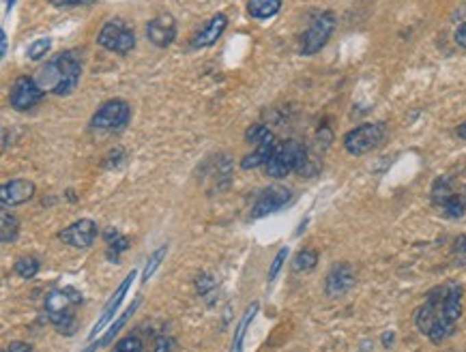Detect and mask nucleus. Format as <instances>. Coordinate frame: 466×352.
I'll return each mask as SVG.
<instances>
[{"mask_svg":"<svg viewBox=\"0 0 466 352\" xmlns=\"http://www.w3.org/2000/svg\"><path fill=\"white\" fill-rule=\"evenodd\" d=\"M82 77V62L75 52L67 50L52 56L45 65L35 73V79L45 92H52L56 97H67L71 95Z\"/></svg>","mask_w":466,"mask_h":352,"instance_id":"obj_1","label":"nucleus"},{"mask_svg":"<svg viewBox=\"0 0 466 352\" xmlns=\"http://www.w3.org/2000/svg\"><path fill=\"white\" fill-rule=\"evenodd\" d=\"M308 162V151L297 140L278 142V149L267 164V174L271 179H286L288 174L301 172V168Z\"/></svg>","mask_w":466,"mask_h":352,"instance_id":"obj_2","label":"nucleus"},{"mask_svg":"<svg viewBox=\"0 0 466 352\" xmlns=\"http://www.w3.org/2000/svg\"><path fill=\"white\" fill-rule=\"evenodd\" d=\"M384 136H387V127H384V123H363L344 136V149L350 155L361 157L365 153H372L374 149H378L384 142Z\"/></svg>","mask_w":466,"mask_h":352,"instance_id":"obj_3","label":"nucleus"},{"mask_svg":"<svg viewBox=\"0 0 466 352\" xmlns=\"http://www.w3.org/2000/svg\"><path fill=\"white\" fill-rule=\"evenodd\" d=\"M333 30H335V15L331 11L318 13L316 18L312 20L310 28L305 30L303 37H301V47H299L301 54L303 56H314V54H318L329 43Z\"/></svg>","mask_w":466,"mask_h":352,"instance_id":"obj_4","label":"nucleus"},{"mask_svg":"<svg viewBox=\"0 0 466 352\" xmlns=\"http://www.w3.org/2000/svg\"><path fill=\"white\" fill-rule=\"evenodd\" d=\"M97 43L108 52L127 56L136 47V33L123 20H110L97 35Z\"/></svg>","mask_w":466,"mask_h":352,"instance_id":"obj_5","label":"nucleus"},{"mask_svg":"<svg viewBox=\"0 0 466 352\" xmlns=\"http://www.w3.org/2000/svg\"><path fill=\"white\" fill-rule=\"evenodd\" d=\"M132 118V105L125 99H110L99 105L90 118V127L99 131H116L130 123Z\"/></svg>","mask_w":466,"mask_h":352,"instance_id":"obj_6","label":"nucleus"},{"mask_svg":"<svg viewBox=\"0 0 466 352\" xmlns=\"http://www.w3.org/2000/svg\"><path fill=\"white\" fill-rule=\"evenodd\" d=\"M45 97V90L39 86V82L35 77H18L11 86V92H9V103L13 110L18 112H24V110H30L35 108L37 103H41V99Z\"/></svg>","mask_w":466,"mask_h":352,"instance_id":"obj_7","label":"nucleus"},{"mask_svg":"<svg viewBox=\"0 0 466 352\" xmlns=\"http://www.w3.org/2000/svg\"><path fill=\"white\" fill-rule=\"evenodd\" d=\"M58 238L73 249H86L95 243V238H97V223L93 219H77L71 226L62 228L58 232Z\"/></svg>","mask_w":466,"mask_h":352,"instance_id":"obj_8","label":"nucleus"},{"mask_svg":"<svg viewBox=\"0 0 466 352\" xmlns=\"http://www.w3.org/2000/svg\"><path fill=\"white\" fill-rule=\"evenodd\" d=\"M136 275H138V271H132V273L123 279V284L116 288V292L112 294V299L106 303V307H103V312H101L99 320H97V323H95V327H93V329H90V333H88V342H95V338H97V335H99V333H101V331H103L110 323H112V320H114V316H116V312H119V307H121V303L125 301L127 292H130V288H132V284H134Z\"/></svg>","mask_w":466,"mask_h":352,"instance_id":"obj_9","label":"nucleus"},{"mask_svg":"<svg viewBox=\"0 0 466 352\" xmlns=\"http://www.w3.org/2000/svg\"><path fill=\"white\" fill-rule=\"evenodd\" d=\"M355 268H352L348 262H337L325 279V292L331 299L344 297L346 292H350L355 288Z\"/></svg>","mask_w":466,"mask_h":352,"instance_id":"obj_10","label":"nucleus"},{"mask_svg":"<svg viewBox=\"0 0 466 352\" xmlns=\"http://www.w3.org/2000/svg\"><path fill=\"white\" fill-rule=\"evenodd\" d=\"M147 39L155 45V47H170L176 39V20L172 18L170 13H159L147 24Z\"/></svg>","mask_w":466,"mask_h":352,"instance_id":"obj_11","label":"nucleus"},{"mask_svg":"<svg viewBox=\"0 0 466 352\" xmlns=\"http://www.w3.org/2000/svg\"><path fill=\"white\" fill-rule=\"evenodd\" d=\"M293 200V191L286 189V187H273V189H267L265 194L256 200L254 209H252V217L254 219H260V217H267V215H273L278 213L280 209H284V206Z\"/></svg>","mask_w":466,"mask_h":352,"instance_id":"obj_12","label":"nucleus"},{"mask_svg":"<svg viewBox=\"0 0 466 352\" xmlns=\"http://www.w3.org/2000/svg\"><path fill=\"white\" fill-rule=\"evenodd\" d=\"M82 303V294H79L75 288H54L45 294V314L54 316V314H65L71 312L75 305Z\"/></svg>","mask_w":466,"mask_h":352,"instance_id":"obj_13","label":"nucleus"},{"mask_svg":"<svg viewBox=\"0 0 466 352\" xmlns=\"http://www.w3.org/2000/svg\"><path fill=\"white\" fill-rule=\"evenodd\" d=\"M228 28V15L226 13H215L211 20H208L198 33L191 37V47L196 50H204V47H211L217 43V39H221L223 30Z\"/></svg>","mask_w":466,"mask_h":352,"instance_id":"obj_14","label":"nucleus"},{"mask_svg":"<svg viewBox=\"0 0 466 352\" xmlns=\"http://www.w3.org/2000/svg\"><path fill=\"white\" fill-rule=\"evenodd\" d=\"M35 191H37V187L33 181L13 179V181H7L3 185V189H0V202H3L5 209H9V206H18L33 198Z\"/></svg>","mask_w":466,"mask_h":352,"instance_id":"obj_15","label":"nucleus"},{"mask_svg":"<svg viewBox=\"0 0 466 352\" xmlns=\"http://www.w3.org/2000/svg\"><path fill=\"white\" fill-rule=\"evenodd\" d=\"M462 297H464V290L460 284L447 286L445 299H443V316L454 325L462 318Z\"/></svg>","mask_w":466,"mask_h":352,"instance_id":"obj_16","label":"nucleus"},{"mask_svg":"<svg viewBox=\"0 0 466 352\" xmlns=\"http://www.w3.org/2000/svg\"><path fill=\"white\" fill-rule=\"evenodd\" d=\"M275 149H278V138H273V140H269V142L258 144L254 153H249V155L243 157V162H241V168H243V170H256V168H260V166L267 168L269 159L273 157Z\"/></svg>","mask_w":466,"mask_h":352,"instance_id":"obj_17","label":"nucleus"},{"mask_svg":"<svg viewBox=\"0 0 466 352\" xmlns=\"http://www.w3.org/2000/svg\"><path fill=\"white\" fill-rule=\"evenodd\" d=\"M282 9V0H247V13L254 20H269Z\"/></svg>","mask_w":466,"mask_h":352,"instance_id":"obj_18","label":"nucleus"},{"mask_svg":"<svg viewBox=\"0 0 466 352\" xmlns=\"http://www.w3.org/2000/svg\"><path fill=\"white\" fill-rule=\"evenodd\" d=\"M456 196V191H454V179L452 176H439L437 181L432 183V191H430V200L434 206H441L452 198Z\"/></svg>","mask_w":466,"mask_h":352,"instance_id":"obj_19","label":"nucleus"},{"mask_svg":"<svg viewBox=\"0 0 466 352\" xmlns=\"http://www.w3.org/2000/svg\"><path fill=\"white\" fill-rule=\"evenodd\" d=\"M256 312H258V303H252V305L245 310L243 318L238 320V325L234 329V340H232V352H243V342H245V335H247V329L252 327L254 323V316Z\"/></svg>","mask_w":466,"mask_h":352,"instance_id":"obj_20","label":"nucleus"},{"mask_svg":"<svg viewBox=\"0 0 466 352\" xmlns=\"http://www.w3.org/2000/svg\"><path fill=\"white\" fill-rule=\"evenodd\" d=\"M138 305H140V299H136V301L132 303V305L127 307V310H125V312H123L116 320H114V323L110 325L108 333H106V335H101V340H97V346H99V348H106V346H110L112 342H114V338H116V335L121 333V329L127 325V320L132 318V314L138 310Z\"/></svg>","mask_w":466,"mask_h":352,"instance_id":"obj_21","label":"nucleus"},{"mask_svg":"<svg viewBox=\"0 0 466 352\" xmlns=\"http://www.w3.org/2000/svg\"><path fill=\"white\" fill-rule=\"evenodd\" d=\"M0 219H3V228H0V241L3 245L15 241V236L20 232V219L15 217L13 213H9L5 206H3V213H0Z\"/></svg>","mask_w":466,"mask_h":352,"instance_id":"obj_22","label":"nucleus"},{"mask_svg":"<svg viewBox=\"0 0 466 352\" xmlns=\"http://www.w3.org/2000/svg\"><path fill=\"white\" fill-rule=\"evenodd\" d=\"M47 320H50L52 327H54L60 335H65V338H71V335L77 331V320H75V316H73L71 312L47 316Z\"/></svg>","mask_w":466,"mask_h":352,"instance_id":"obj_23","label":"nucleus"},{"mask_svg":"<svg viewBox=\"0 0 466 352\" xmlns=\"http://www.w3.org/2000/svg\"><path fill=\"white\" fill-rule=\"evenodd\" d=\"M39 268H41V264L35 255H22V258H18L13 264L15 275L22 277V279H33L39 273Z\"/></svg>","mask_w":466,"mask_h":352,"instance_id":"obj_24","label":"nucleus"},{"mask_svg":"<svg viewBox=\"0 0 466 352\" xmlns=\"http://www.w3.org/2000/svg\"><path fill=\"white\" fill-rule=\"evenodd\" d=\"M106 238H108V258L110 260H114V262H119V255L130 247V238L127 236H123V234H119L116 230L114 232H108L106 234Z\"/></svg>","mask_w":466,"mask_h":352,"instance_id":"obj_25","label":"nucleus"},{"mask_svg":"<svg viewBox=\"0 0 466 352\" xmlns=\"http://www.w3.org/2000/svg\"><path fill=\"white\" fill-rule=\"evenodd\" d=\"M316 262H318V251L312 249V247H305L295 255L293 268L297 271V273H308V271H312L316 266Z\"/></svg>","mask_w":466,"mask_h":352,"instance_id":"obj_26","label":"nucleus"},{"mask_svg":"<svg viewBox=\"0 0 466 352\" xmlns=\"http://www.w3.org/2000/svg\"><path fill=\"white\" fill-rule=\"evenodd\" d=\"M166 253H168V245H162V247L151 253V258L147 260V266H144V271H142V284H147L155 275V271L159 268V264L164 262Z\"/></svg>","mask_w":466,"mask_h":352,"instance_id":"obj_27","label":"nucleus"},{"mask_svg":"<svg viewBox=\"0 0 466 352\" xmlns=\"http://www.w3.org/2000/svg\"><path fill=\"white\" fill-rule=\"evenodd\" d=\"M52 50V39L50 37H41V39H35L33 43L28 45V50H26V56L30 60H43L47 54H50Z\"/></svg>","mask_w":466,"mask_h":352,"instance_id":"obj_28","label":"nucleus"},{"mask_svg":"<svg viewBox=\"0 0 466 352\" xmlns=\"http://www.w3.org/2000/svg\"><path fill=\"white\" fill-rule=\"evenodd\" d=\"M441 211H443V215L449 217V219H460V217H464V213H466V202H464V198H460V196L456 194V196H452V198H449V200L441 206Z\"/></svg>","mask_w":466,"mask_h":352,"instance_id":"obj_29","label":"nucleus"},{"mask_svg":"<svg viewBox=\"0 0 466 352\" xmlns=\"http://www.w3.org/2000/svg\"><path fill=\"white\" fill-rule=\"evenodd\" d=\"M275 136H273V131L269 129V127H265V125H252L249 129L245 131V142H249V144H254V147H258V144H262V142H269V140H273Z\"/></svg>","mask_w":466,"mask_h":352,"instance_id":"obj_30","label":"nucleus"},{"mask_svg":"<svg viewBox=\"0 0 466 352\" xmlns=\"http://www.w3.org/2000/svg\"><path fill=\"white\" fill-rule=\"evenodd\" d=\"M110 352H144V342L138 338V335H125L123 340H119L114 346H112Z\"/></svg>","mask_w":466,"mask_h":352,"instance_id":"obj_31","label":"nucleus"},{"mask_svg":"<svg viewBox=\"0 0 466 352\" xmlns=\"http://www.w3.org/2000/svg\"><path fill=\"white\" fill-rule=\"evenodd\" d=\"M452 255H454V262L458 266H466V234H460L454 241Z\"/></svg>","mask_w":466,"mask_h":352,"instance_id":"obj_32","label":"nucleus"},{"mask_svg":"<svg viewBox=\"0 0 466 352\" xmlns=\"http://www.w3.org/2000/svg\"><path fill=\"white\" fill-rule=\"evenodd\" d=\"M288 253H291V249L288 247H282L278 253H275V258H273V262H271V266H269V281H273L278 277V273L282 271V266H284V262H286V258H288Z\"/></svg>","mask_w":466,"mask_h":352,"instance_id":"obj_33","label":"nucleus"},{"mask_svg":"<svg viewBox=\"0 0 466 352\" xmlns=\"http://www.w3.org/2000/svg\"><path fill=\"white\" fill-rule=\"evenodd\" d=\"M176 340L172 338V335H157L155 342H153V352H174L176 350Z\"/></svg>","mask_w":466,"mask_h":352,"instance_id":"obj_34","label":"nucleus"},{"mask_svg":"<svg viewBox=\"0 0 466 352\" xmlns=\"http://www.w3.org/2000/svg\"><path fill=\"white\" fill-rule=\"evenodd\" d=\"M196 286H198V292L200 294H208L215 288V281H213L211 275H200L198 281H196Z\"/></svg>","mask_w":466,"mask_h":352,"instance_id":"obj_35","label":"nucleus"},{"mask_svg":"<svg viewBox=\"0 0 466 352\" xmlns=\"http://www.w3.org/2000/svg\"><path fill=\"white\" fill-rule=\"evenodd\" d=\"M95 0H52L54 7H82V5H93Z\"/></svg>","mask_w":466,"mask_h":352,"instance_id":"obj_36","label":"nucleus"},{"mask_svg":"<svg viewBox=\"0 0 466 352\" xmlns=\"http://www.w3.org/2000/svg\"><path fill=\"white\" fill-rule=\"evenodd\" d=\"M3 352H33V346L26 342H11Z\"/></svg>","mask_w":466,"mask_h":352,"instance_id":"obj_37","label":"nucleus"},{"mask_svg":"<svg viewBox=\"0 0 466 352\" xmlns=\"http://www.w3.org/2000/svg\"><path fill=\"white\" fill-rule=\"evenodd\" d=\"M454 39H456V43H458L460 47H464V50H466V22H462V24L458 26Z\"/></svg>","mask_w":466,"mask_h":352,"instance_id":"obj_38","label":"nucleus"},{"mask_svg":"<svg viewBox=\"0 0 466 352\" xmlns=\"http://www.w3.org/2000/svg\"><path fill=\"white\" fill-rule=\"evenodd\" d=\"M393 342H395V333H393V331H384V333H382V346H384V348H391Z\"/></svg>","mask_w":466,"mask_h":352,"instance_id":"obj_39","label":"nucleus"},{"mask_svg":"<svg viewBox=\"0 0 466 352\" xmlns=\"http://www.w3.org/2000/svg\"><path fill=\"white\" fill-rule=\"evenodd\" d=\"M0 43H3V56H7V52H9V41H7V33H5V30L0 33Z\"/></svg>","mask_w":466,"mask_h":352,"instance_id":"obj_40","label":"nucleus"},{"mask_svg":"<svg viewBox=\"0 0 466 352\" xmlns=\"http://www.w3.org/2000/svg\"><path fill=\"white\" fill-rule=\"evenodd\" d=\"M456 134H458V138H462V140H466V121H464V123H460V125H458V129H456Z\"/></svg>","mask_w":466,"mask_h":352,"instance_id":"obj_41","label":"nucleus"},{"mask_svg":"<svg viewBox=\"0 0 466 352\" xmlns=\"http://www.w3.org/2000/svg\"><path fill=\"white\" fill-rule=\"evenodd\" d=\"M5 3H7V9H11L15 5V0H5Z\"/></svg>","mask_w":466,"mask_h":352,"instance_id":"obj_42","label":"nucleus"}]
</instances>
